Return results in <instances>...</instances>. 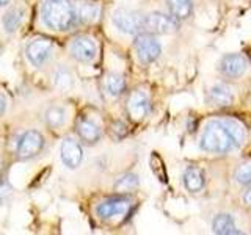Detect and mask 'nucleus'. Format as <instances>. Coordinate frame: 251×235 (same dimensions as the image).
<instances>
[{"mask_svg": "<svg viewBox=\"0 0 251 235\" xmlns=\"http://www.w3.org/2000/svg\"><path fill=\"white\" fill-rule=\"evenodd\" d=\"M245 141V129L235 119H212L206 124L201 138L200 147L209 154H229L239 149Z\"/></svg>", "mask_w": 251, "mask_h": 235, "instance_id": "f257e3e1", "label": "nucleus"}, {"mask_svg": "<svg viewBox=\"0 0 251 235\" xmlns=\"http://www.w3.org/2000/svg\"><path fill=\"white\" fill-rule=\"evenodd\" d=\"M41 19L47 27L68 31L77 24V6L71 0H46L41 6Z\"/></svg>", "mask_w": 251, "mask_h": 235, "instance_id": "f03ea898", "label": "nucleus"}, {"mask_svg": "<svg viewBox=\"0 0 251 235\" xmlns=\"http://www.w3.org/2000/svg\"><path fill=\"white\" fill-rule=\"evenodd\" d=\"M145 14L132 8H118L113 13L115 27L126 35H138L143 33Z\"/></svg>", "mask_w": 251, "mask_h": 235, "instance_id": "7ed1b4c3", "label": "nucleus"}, {"mask_svg": "<svg viewBox=\"0 0 251 235\" xmlns=\"http://www.w3.org/2000/svg\"><path fill=\"white\" fill-rule=\"evenodd\" d=\"M179 30V21L175 19L168 13H160V11H152L149 14H145V22H143V33H151V35H170Z\"/></svg>", "mask_w": 251, "mask_h": 235, "instance_id": "20e7f679", "label": "nucleus"}, {"mask_svg": "<svg viewBox=\"0 0 251 235\" xmlns=\"http://www.w3.org/2000/svg\"><path fill=\"white\" fill-rule=\"evenodd\" d=\"M133 49H135V53H137L140 63H143V65L154 63L162 53L160 43L157 41L155 35H151V33L135 35V39H133Z\"/></svg>", "mask_w": 251, "mask_h": 235, "instance_id": "39448f33", "label": "nucleus"}, {"mask_svg": "<svg viewBox=\"0 0 251 235\" xmlns=\"http://www.w3.org/2000/svg\"><path fill=\"white\" fill-rule=\"evenodd\" d=\"M52 53H53V43L50 39L38 38L30 41L25 47V57L30 61V65L35 68L46 66L49 63Z\"/></svg>", "mask_w": 251, "mask_h": 235, "instance_id": "423d86ee", "label": "nucleus"}, {"mask_svg": "<svg viewBox=\"0 0 251 235\" xmlns=\"http://www.w3.org/2000/svg\"><path fill=\"white\" fill-rule=\"evenodd\" d=\"M43 147H44V137L41 133L38 130H27L19 138L16 154H18L19 160H28L36 157L43 151Z\"/></svg>", "mask_w": 251, "mask_h": 235, "instance_id": "0eeeda50", "label": "nucleus"}, {"mask_svg": "<svg viewBox=\"0 0 251 235\" xmlns=\"http://www.w3.org/2000/svg\"><path fill=\"white\" fill-rule=\"evenodd\" d=\"M248 69V61L242 53H227L223 55L218 63V70L227 80H235L245 75Z\"/></svg>", "mask_w": 251, "mask_h": 235, "instance_id": "6e6552de", "label": "nucleus"}, {"mask_svg": "<svg viewBox=\"0 0 251 235\" xmlns=\"http://www.w3.org/2000/svg\"><path fill=\"white\" fill-rule=\"evenodd\" d=\"M69 52L78 63H91L98 55V46L90 36H77L71 43Z\"/></svg>", "mask_w": 251, "mask_h": 235, "instance_id": "1a4fd4ad", "label": "nucleus"}, {"mask_svg": "<svg viewBox=\"0 0 251 235\" xmlns=\"http://www.w3.org/2000/svg\"><path fill=\"white\" fill-rule=\"evenodd\" d=\"M151 99L141 90L133 91L127 99V113L133 121H141L151 113Z\"/></svg>", "mask_w": 251, "mask_h": 235, "instance_id": "9d476101", "label": "nucleus"}, {"mask_svg": "<svg viewBox=\"0 0 251 235\" xmlns=\"http://www.w3.org/2000/svg\"><path fill=\"white\" fill-rule=\"evenodd\" d=\"M132 207V201L126 198L124 194L116 196V198H110L104 202H100L96 212L102 219H110L118 215H126Z\"/></svg>", "mask_w": 251, "mask_h": 235, "instance_id": "9b49d317", "label": "nucleus"}, {"mask_svg": "<svg viewBox=\"0 0 251 235\" xmlns=\"http://www.w3.org/2000/svg\"><path fill=\"white\" fill-rule=\"evenodd\" d=\"M61 162L66 164L69 169H75L80 166V163L83 160V151L82 146L78 144V141H75L74 138L66 137L61 141Z\"/></svg>", "mask_w": 251, "mask_h": 235, "instance_id": "f8f14e48", "label": "nucleus"}, {"mask_svg": "<svg viewBox=\"0 0 251 235\" xmlns=\"http://www.w3.org/2000/svg\"><path fill=\"white\" fill-rule=\"evenodd\" d=\"M235 99L232 88L227 83H217L207 91L206 102L210 107H229Z\"/></svg>", "mask_w": 251, "mask_h": 235, "instance_id": "ddd939ff", "label": "nucleus"}, {"mask_svg": "<svg viewBox=\"0 0 251 235\" xmlns=\"http://www.w3.org/2000/svg\"><path fill=\"white\" fill-rule=\"evenodd\" d=\"M75 132H77L78 138H80L85 144H90V146L99 143V140L102 137L99 125L85 116L78 118V121L75 124Z\"/></svg>", "mask_w": 251, "mask_h": 235, "instance_id": "4468645a", "label": "nucleus"}, {"mask_svg": "<svg viewBox=\"0 0 251 235\" xmlns=\"http://www.w3.org/2000/svg\"><path fill=\"white\" fill-rule=\"evenodd\" d=\"M182 182L187 191L200 193L206 187V177H204V172L198 166H187L182 176Z\"/></svg>", "mask_w": 251, "mask_h": 235, "instance_id": "2eb2a0df", "label": "nucleus"}, {"mask_svg": "<svg viewBox=\"0 0 251 235\" xmlns=\"http://www.w3.org/2000/svg\"><path fill=\"white\" fill-rule=\"evenodd\" d=\"M212 232L220 235H235L242 231L235 224V219L231 213H218L212 219Z\"/></svg>", "mask_w": 251, "mask_h": 235, "instance_id": "dca6fc26", "label": "nucleus"}, {"mask_svg": "<svg viewBox=\"0 0 251 235\" xmlns=\"http://www.w3.org/2000/svg\"><path fill=\"white\" fill-rule=\"evenodd\" d=\"M168 13L175 19L187 21L193 14V0H165Z\"/></svg>", "mask_w": 251, "mask_h": 235, "instance_id": "f3484780", "label": "nucleus"}, {"mask_svg": "<svg viewBox=\"0 0 251 235\" xmlns=\"http://www.w3.org/2000/svg\"><path fill=\"white\" fill-rule=\"evenodd\" d=\"M52 82L55 88L61 93H68L74 88V75L71 72V69H68L66 66H58L53 70Z\"/></svg>", "mask_w": 251, "mask_h": 235, "instance_id": "a211bd4d", "label": "nucleus"}, {"mask_svg": "<svg viewBox=\"0 0 251 235\" xmlns=\"http://www.w3.org/2000/svg\"><path fill=\"white\" fill-rule=\"evenodd\" d=\"M24 16H25V11L19 6L10 8V10L2 16V25L6 33H14V31L19 28V25L24 21Z\"/></svg>", "mask_w": 251, "mask_h": 235, "instance_id": "6ab92c4d", "label": "nucleus"}, {"mask_svg": "<svg viewBox=\"0 0 251 235\" xmlns=\"http://www.w3.org/2000/svg\"><path fill=\"white\" fill-rule=\"evenodd\" d=\"M104 88L107 91L108 96L112 97H120L121 94H124L127 85H126V78L121 74H107L104 78Z\"/></svg>", "mask_w": 251, "mask_h": 235, "instance_id": "aec40b11", "label": "nucleus"}, {"mask_svg": "<svg viewBox=\"0 0 251 235\" xmlns=\"http://www.w3.org/2000/svg\"><path fill=\"white\" fill-rule=\"evenodd\" d=\"M66 121V110L61 105H50L44 113V122L49 125L50 129L61 127Z\"/></svg>", "mask_w": 251, "mask_h": 235, "instance_id": "412c9836", "label": "nucleus"}, {"mask_svg": "<svg viewBox=\"0 0 251 235\" xmlns=\"http://www.w3.org/2000/svg\"><path fill=\"white\" fill-rule=\"evenodd\" d=\"M138 185H140L138 176L137 174H132V172H127V174L121 176L115 182V191L118 194H129L133 190H137Z\"/></svg>", "mask_w": 251, "mask_h": 235, "instance_id": "4be33fe9", "label": "nucleus"}, {"mask_svg": "<svg viewBox=\"0 0 251 235\" xmlns=\"http://www.w3.org/2000/svg\"><path fill=\"white\" fill-rule=\"evenodd\" d=\"M99 6L94 3H82L77 8V24H90L99 18Z\"/></svg>", "mask_w": 251, "mask_h": 235, "instance_id": "5701e85b", "label": "nucleus"}, {"mask_svg": "<svg viewBox=\"0 0 251 235\" xmlns=\"http://www.w3.org/2000/svg\"><path fill=\"white\" fill-rule=\"evenodd\" d=\"M232 179H234V182L239 185H243V187L251 185V160L240 163L239 166L235 168Z\"/></svg>", "mask_w": 251, "mask_h": 235, "instance_id": "b1692460", "label": "nucleus"}, {"mask_svg": "<svg viewBox=\"0 0 251 235\" xmlns=\"http://www.w3.org/2000/svg\"><path fill=\"white\" fill-rule=\"evenodd\" d=\"M112 133L115 135V138H123V137L126 135V133H127V130H126L124 122L116 121V122L112 125Z\"/></svg>", "mask_w": 251, "mask_h": 235, "instance_id": "393cba45", "label": "nucleus"}, {"mask_svg": "<svg viewBox=\"0 0 251 235\" xmlns=\"http://www.w3.org/2000/svg\"><path fill=\"white\" fill-rule=\"evenodd\" d=\"M242 202H243V206H247L251 209V185L247 187V190L243 191L242 194Z\"/></svg>", "mask_w": 251, "mask_h": 235, "instance_id": "a878e982", "label": "nucleus"}, {"mask_svg": "<svg viewBox=\"0 0 251 235\" xmlns=\"http://www.w3.org/2000/svg\"><path fill=\"white\" fill-rule=\"evenodd\" d=\"M5 110H6V97L0 93V116L5 113Z\"/></svg>", "mask_w": 251, "mask_h": 235, "instance_id": "bb28decb", "label": "nucleus"}, {"mask_svg": "<svg viewBox=\"0 0 251 235\" xmlns=\"http://www.w3.org/2000/svg\"><path fill=\"white\" fill-rule=\"evenodd\" d=\"M8 3H10V0H0V6H6Z\"/></svg>", "mask_w": 251, "mask_h": 235, "instance_id": "cd10ccee", "label": "nucleus"}, {"mask_svg": "<svg viewBox=\"0 0 251 235\" xmlns=\"http://www.w3.org/2000/svg\"><path fill=\"white\" fill-rule=\"evenodd\" d=\"M0 163H2V160H0Z\"/></svg>", "mask_w": 251, "mask_h": 235, "instance_id": "c85d7f7f", "label": "nucleus"}]
</instances>
